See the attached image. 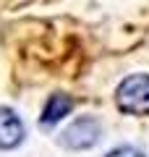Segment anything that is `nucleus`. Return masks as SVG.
I'll list each match as a JSON object with an SVG mask.
<instances>
[{
  "instance_id": "f257e3e1",
  "label": "nucleus",
  "mask_w": 149,
  "mask_h": 157,
  "mask_svg": "<svg viewBox=\"0 0 149 157\" xmlns=\"http://www.w3.org/2000/svg\"><path fill=\"white\" fill-rule=\"evenodd\" d=\"M115 102L128 115H149V76L136 73L123 78L115 92Z\"/></svg>"
},
{
  "instance_id": "f03ea898",
  "label": "nucleus",
  "mask_w": 149,
  "mask_h": 157,
  "mask_svg": "<svg viewBox=\"0 0 149 157\" xmlns=\"http://www.w3.org/2000/svg\"><path fill=\"white\" fill-rule=\"evenodd\" d=\"M99 121H94L92 115H81L60 134V144L66 149H89L99 141Z\"/></svg>"
},
{
  "instance_id": "7ed1b4c3",
  "label": "nucleus",
  "mask_w": 149,
  "mask_h": 157,
  "mask_svg": "<svg viewBox=\"0 0 149 157\" xmlns=\"http://www.w3.org/2000/svg\"><path fill=\"white\" fill-rule=\"evenodd\" d=\"M24 141L21 118L8 107H0V149H13Z\"/></svg>"
},
{
  "instance_id": "20e7f679",
  "label": "nucleus",
  "mask_w": 149,
  "mask_h": 157,
  "mask_svg": "<svg viewBox=\"0 0 149 157\" xmlns=\"http://www.w3.org/2000/svg\"><path fill=\"white\" fill-rule=\"evenodd\" d=\"M71 107H73V100L68 94H52L47 100V105H44V113H42V118H39V126H42L44 131L52 128L55 123H60L63 118L71 113Z\"/></svg>"
},
{
  "instance_id": "39448f33",
  "label": "nucleus",
  "mask_w": 149,
  "mask_h": 157,
  "mask_svg": "<svg viewBox=\"0 0 149 157\" xmlns=\"http://www.w3.org/2000/svg\"><path fill=\"white\" fill-rule=\"evenodd\" d=\"M107 157H147L144 152L133 149V147H118V149H113Z\"/></svg>"
}]
</instances>
